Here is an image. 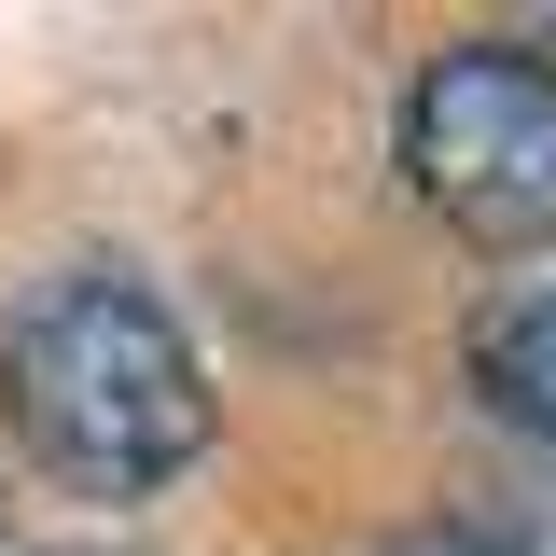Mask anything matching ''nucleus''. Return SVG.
<instances>
[{"label":"nucleus","instance_id":"obj_5","mask_svg":"<svg viewBox=\"0 0 556 556\" xmlns=\"http://www.w3.org/2000/svg\"><path fill=\"white\" fill-rule=\"evenodd\" d=\"M28 556H112V543H28Z\"/></svg>","mask_w":556,"mask_h":556},{"label":"nucleus","instance_id":"obj_2","mask_svg":"<svg viewBox=\"0 0 556 556\" xmlns=\"http://www.w3.org/2000/svg\"><path fill=\"white\" fill-rule=\"evenodd\" d=\"M404 195L473 251H556V70L529 42H445L404 84Z\"/></svg>","mask_w":556,"mask_h":556},{"label":"nucleus","instance_id":"obj_3","mask_svg":"<svg viewBox=\"0 0 556 556\" xmlns=\"http://www.w3.org/2000/svg\"><path fill=\"white\" fill-rule=\"evenodd\" d=\"M473 390H486V417L556 445V292H501L473 320Z\"/></svg>","mask_w":556,"mask_h":556},{"label":"nucleus","instance_id":"obj_1","mask_svg":"<svg viewBox=\"0 0 556 556\" xmlns=\"http://www.w3.org/2000/svg\"><path fill=\"white\" fill-rule=\"evenodd\" d=\"M0 417L84 501H139L208 459V362L139 265H56L0 320Z\"/></svg>","mask_w":556,"mask_h":556},{"label":"nucleus","instance_id":"obj_4","mask_svg":"<svg viewBox=\"0 0 556 556\" xmlns=\"http://www.w3.org/2000/svg\"><path fill=\"white\" fill-rule=\"evenodd\" d=\"M376 556H501L486 529H459V515H431V529H404V543H376Z\"/></svg>","mask_w":556,"mask_h":556}]
</instances>
